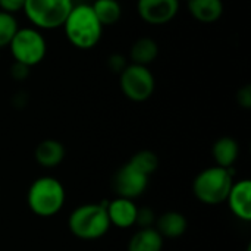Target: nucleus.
<instances>
[{
	"label": "nucleus",
	"instance_id": "nucleus-24",
	"mask_svg": "<svg viewBox=\"0 0 251 251\" xmlns=\"http://www.w3.org/2000/svg\"><path fill=\"white\" fill-rule=\"evenodd\" d=\"M24 4H25V0H0V7L3 12H7V13H15V12H19L24 9Z\"/></svg>",
	"mask_w": 251,
	"mask_h": 251
},
{
	"label": "nucleus",
	"instance_id": "nucleus-5",
	"mask_svg": "<svg viewBox=\"0 0 251 251\" xmlns=\"http://www.w3.org/2000/svg\"><path fill=\"white\" fill-rule=\"evenodd\" d=\"M72 7V0H25L22 10L37 28L54 29L65 24Z\"/></svg>",
	"mask_w": 251,
	"mask_h": 251
},
{
	"label": "nucleus",
	"instance_id": "nucleus-20",
	"mask_svg": "<svg viewBox=\"0 0 251 251\" xmlns=\"http://www.w3.org/2000/svg\"><path fill=\"white\" fill-rule=\"evenodd\" d=\"M18 21L12 13L0 12V47L9 46L10 40L18 31Z\"/></svg>",
	"mask_w": 251,
	"mask_h": 251
},
{
	"label": "nucleus",
	"instance_id": "nucleus-17",
	"mask_svg": "<svg viewBox=\"0 0 251 251\" xmlns=\"http://www.w3.org/2000/svg\"><path fill=\"white\" fill-rule=\"evenodd\" d=\"M159 54V46L153 38L149 37H143L138 38L129 50V57L132 60V63L135 65H143L147 66L149 63H151Z\"/></svg>",
	"mask_w": 251,
	"mask_h": 251
},
{
	"label": "nucleus",
	"instance_id": "nucleus-1",
	"mask_svg": "<svg viewBox=\"0 0 251 251\" xmlns=\"http://www.w3.org/2000/svg\"><path fill=\"white\" fill-rule=\"evenodd\" d=\"M63 26L71 44L81 50L93 49L101 38L103 25L97 19L91 4L74 6Z\"/></svg>",
	"mask_w": 251,
	"mask_h": 251
},
{
	"label": "nucleus",
	"instance_id": "nucleus-22",
	"mask_svg": "<svg viewBox=\"0 0 251 251\" xmlns=\"http://www.w3.org/2000/svg\"><path fill=\"white\" fill-rule=\"evenodd\" d=\"M237 101L241 107L244 109H250L251 107V87L250 85H244L238 90L237 93Z\"/></svg>",
	"mask_w": 251,
	"mask_h": 251
},
{
	"label": "nucleus",
	"instance_id": "nucleus-7",
	"mask_svg": "<svg viewBox=\"0 0 251 251\" xmlns=\"http://www.w3.org/2000/svg\"><path fill=\"white\" fill-rule=\"evenodd\" d=\"M154 76L147 66L126 65L121 72V88L125 97L132 101L141 103L151 97L154 93Z\"/></svg>",
	"mask_w": 251,
	"mask_h": 251
},
{
	"label": "nucleus",
	"instance_id": "nucleus-21",
	"mask_svg": "<svg viewBox=\"0 0 251 251\" xmlns=\"http://www.w3.org/2000/svg\"><path fill=\"white\" fill-rule=\"evenodd\" d=\"M154 222H156V216H154L151 209H149V207L138 209L137 221H135L137 226H140V228H151Z\"/></svg>",
	"mask_w": 251,
	"mask_h": 251
},
{
	"label": "nucleus",
	"instance_id": "nucleus-6",
	"mask_svg": "<svg viewBox=\"0 0 251 251\" xmlns=\"http://www.w3.org/2000/svg\"><path fill=\"white\" fill-rule=\"evenodd\" d=\"M10 53L15 62L24 63L26 66L38 65L47 51V44L44 37L34 28H21L16 31L9 43Z\"/></svg>",
	"mask_w": 251,
	"mask_h": 251
},
{
	"label": "nucleus",
	"instance_id": "nucleus-11",
	"mask_svg": "<svg viewBox=\"0 0 251 251\" xmlns=\"http://www.w3.org/2000/svg\"><path fill=\"white\" fill-rule=\"evenodd\" d=\"M228 206L235 218L244 222L251 221V181L241 179L232 184L226 197Z\"/></svg>",
	"mask_w": 251,
	"mask_h": 251
},
{
	"label": "nucleus",
	"instance_id": "nucleus-8",
	"mask_svg": "<svg viewBox=\"0 0 251 251\" xmlns=\"http://www.w3.org/2000/svg\"><path fill=\"white\" fill-rule=\"evenodd\" d=\"M149 178L150 176L140 172L137 168L126 162L116 171L113 176V190L118 197H126L134 200L147 190Z\"/></svg>",
	"mask_w": 251,
	"mask_h": 251
},
{
	"label": "nucleus",
	"instance_id": "nucleus-16",
	"mask_svg": "<svg viewBox=\"0 0 251 251\" xmlns=\"http://www.w3.org/2000/svg\"><path fill=\"white\" fill-rule=\"evenodd\" d=\"M240 154V146L238 143L231 137H222L215 141L212 147V156L216 162V166L221 168H232V165L237 162Z\"/></svg>",
	"mask_w": 251,
	"mask_h": 251
},
{
	"label": "nucleus",
	"instance_id": "nucleus-18",
	"mask_svg": "<svg viewBox=\"0 0 251 251\" xmlns=\"http://www.w3.org/2000/svg\"><path fill=\"white\" fill-rule=\"evenodd\" d=\"M91 7L103 26L115 25L122 16V7L118 0H96Z\"/></svg>",
	"mask_w": 251,
	"mask_h": 251
},
{
	"label": "nucleus",
	"instance_id": "nucleus-15",
	"mask_svg": "<svg viewBox=\"0 0 251 251\" xmlns=\"http://www.w3.org/2000/svg\"><path fill=\"white\" fill-rule=\"evenodd\" d=\"M163 237L154 226L140 228L129 240L128 251H162Z\"/></svg>",
	"mask_w": 251,
	"mask_h": 251
},
{
	"label": "nucleus",
	"instance_id": "nucleus-3",
	"mask_svg": "<svg viewBox=\"0 0 251 251\" xmlns=\"http://www.w3.org/2000/svg\"><path fill=\"white\" fill-rule=\"evenodd\" d=\"M71 234L84 241L99 240L110 229L106 203H87L78 206L68 219Z\"/></svg>",
	"mask_w": 251,
	"mask_h": 251
},
{
	"label": "nucleus",
	"instance_id": "nucleus-4",
	"mask_svg": "<svg viewBox=\"0 0 251 251\" xmlns=\"http://www.w3.org/2000/svg\"><path fill=\"white\" fill-rule=\"evenodd\" d=\"M234 184V174L232 169L212 166L201 171L194 182H193V193L204 204L216 206L226 201L229 190Z\"/></svg>",
	"mask_w": 251,
	"mask_h": 251
},
{
	"label": "nucleus",
	"instance_id": "nucleus-23",
	"mask_svg": "<svg viewBox=\"0 0 251 251\" xmlns=\"http://www.w3.org/2000/svg\"><path fill=\"white\" fill-rule=\"evenodd\" d=\"M10 75H12L13 79L22 81L29 75V66H26L24 63H19V62H15L12 65V68H10Z\"/></svg>",
	"mask_w": 251,
	"mask_h": 251
},
{
	"label": "nucleus",
	"instance_id": "nucleus-12",
	"mask_svg": "<svg viewBox=\"0 0 251 251\" xmlns=\"http://www.w3.org/2000/svg\"><path fill=\"white\" fill-rule=\"evenodd\" d=\"M65 154V146L57 140H44L35 147L34 151L35 162L43 168H56L63 162Z\"/></svg>",
	"mask_w": 251,
	"mask_h": 251
},
{
	"label": "nucleus",
	"instance_id": "nucleus-9",
	"mask_svg": "<svg viewBox=\"0 0 251 251\" xmlns=\"http://www.w3.org/2000/svg\"><path fill=\"white\" fill-rule=\"evenodd\" d=\"M137 10L144 22L150 25H163L176 16L179 0H138Z\"/></svg>",
	"mask_w": 251,
	"mask_h": 251
},
{
	"label": "nucleus",
	"instance_id": "nucleus-2",
	"mask_svg": "<svg viewBox=\"0 0 251 251\" xmlns=\"http://www.w3.org/2000/svg\"><path fill=\"white\" fill-rule=\"evenodd\" d=\"M66 191L63 184L53 176H40L28 188L26 203L29 210L40 218H51L65 206Z\"/></svg>",
	"mask_w": 251,
	"mask_h": 251
},
{
	"label": "nucleus",
	"instance_id": "nucleus-13",
	"mask_svg": "<svg viewBox=\"0 0 251 251\" xmlns=\"http://www.w3.org/2000/svg\"><path fill=\"white\" fill-rule=\"evenodd\" d=\"M187 218L179 212H166L156 221V229L163 238H179L187 232Z\"/></svg>",
	"mask_w": 251,
	"mask_h": 251
},
{
	"label": "nucleus",
	"instance_id": "nucleus-14",
	"mask_svg": "<svg viewBox=\"0 0 251 251\" xmlns=\"http://www.w3.org/2000/svg\"><path fill=\"white\" fill-rule=\"evenodd\" d=\"M188 10L199 22L212 24L216 22L224 13L222 0H187Z\"/></svg>",
	"mask_w": 251,
	"mask_h": 251
},
{
	"label": "nucleus",
	"instance_id": "nucleus-10",
	"mask_svg": "<svg viewBox=\"0 0 251 251\" xmlns=\"http://www.w3.org/2000/svg\"><path fill=\"white\" fill-rule=\"evenodd\" d=\"M106 212L110 222V226L116 228H131L135 225L138 207L132 199L116 197L112 201H106Z\"/></svg>",
	"mask_w": 251,
	"mask_h": 251
},
{
	"label": "nucleus",
	"instance_id": "nucleus-25",
	"mask_svg": "<svg viewBox=\"0 0 251 251\" xmlns=\"http://www.w3.org/2000/svg\"><path fill=\"white\" fill-rule=\"evenodd\" d=\"M109 66H110V69L112 71H115V72H122L124 69H125V66H126V62H125V57L124 56H121V54H112L110 57H109Z\"/></svg>",
	"mask_w": 251,
	"mask_h": 251
},
{
	"label": "nucleus",
	"instance_id": "nucleus-19",
	"mask_svg": "<svg viewBox=\"0 0 251 251\" xmlns=\"http://www.w3.org/2000/svg\"><path fill=\"white\" fill-rule=\"evenodd\" d=\"M128 163H131L134 168H137L140 172L146 174L147 176L153 175L159 166V157L150 151V150H141L138 153H135L129 160Z\"/></svg>",
	"mask_w": 251,
	"mask_h": 251
}]
</instances>
